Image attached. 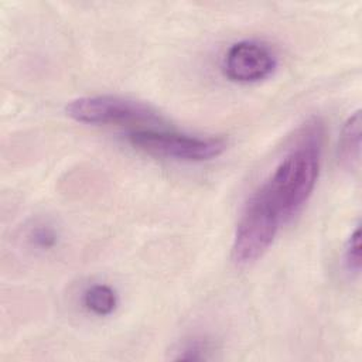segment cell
I'll return each mask as SVG.
<instances>
[{"instance_id": "cell-1", "label": "cell", "mask_w": 362, "mask_h": 362, "mask_svg": "<svg viewBox=\"0 0 362 362\" xmlns=\"http://www.w3.org/2000/svg\"><path fill=\"white\" fill-rule=\"evenodd\" d=\"M322 143L324 123L318 117L307 120L294 144L256 189L283 223L304 206L314 191L321 168Z\"/></svg>"}, {"instance_id": "cell-2", "label": "cell", "mask_w": 362, "mask_h": 362, "mask_svg": "<svg viewBox=\"0 0 362 362\" xmlns=\"http://www.w3.org/2000/svg\"><path fill=\"white\" fill-rule=\"evenodd\" d=\"M65 112L75 122L95 126H141V129H157L163 123L161 115L150 105L115 95L76 98L66 105Z\"/></svg>"}, {"instance_id": "cell-3", "label": "cell", "mask_w": 362, "mask_h": 362, "mask_svg": "<svg viewBox=\"0 0 362 362\" xmlns=\"http://www.w3.org/2000/svg\"><path fill=\"white\" fill-rule=\"evenodd\" d=\"M129 143L150 156L187 161L201 163L216 158L228 146L223 137L215 136H194L165 129H133L127 134Z\"/></svg>"}, {"instance_id": "cell-4", "label": "cell", "mask_w": 362, "mask_h": 362, "mask_svg": "<svg viewBox=\"0 0 362 362\" xmlns=\"http://www.w3.org/2000/svg\"><path fill=\"white\" fill-rule=\"evenodd\" d=\"M281 223L279 215L255 191L245 204L235 229L232 260L246 266L260 259L272 246Z\"/></svg>"}, {"instance_id": "cell-5", "label": "cell", "mask_w": 362, "mask_h": 362, "mask_svg": "<svg viewBox=\"0 0 362 362\" xmlns=\"http://www.w3.org/2000/svg\"><path fill=\"white\" fill-rule=\"evenodd\" d=\"M277 66L273 48L259 40H242L232 44L223 55V75L238 83H256L269 78Z\"/></svg>"}, {"instance_id": "cell-6", "label": "cell", "mask_w": 362, "mask_h": 362, "mask_svg": "<svg viewBox=\"0 0 362 362\" xmlns=\"http://www.w3.org/2000/svg\"><path fill=\"white\" fill-rule=\"evenodd\" d=\"M361 158V112H354L342 126L338 141V160L345 168H355Z\"/></svg>"}, {"instance_id": "cell-7", "label": "cell", "mask_w": 362, "mask_h": 362, "mask_svg": "<svg viewBox=\"0 0 362 362\" xmlns=\"http://www.w3.org/2000/svg\"><path fill=\"white\" fill-rule=\"evenodd\" d=\"M82 301L89 313L105 317L116 310L117 294L107 284H92L85 290Z\"/></svg>"}, {"instance_id": "cell-8", "label": "cell", "mask_w": 362, "mask_h": 362, "mask_svg": "<svg viewBox=\"0 0 362 362\" xmlns=\"http://www.w3.org/2000/svg\"><path fill=\"white\" fill-rule=\"evenodd\" d=\"M344 264L351 274H359L361 272V228L356 226L349 235L345 250H344Z\"/></svg>"}, {"instance_id": "cell-9", "label": "cell", "mask_w": 362, "mask_h": 362, "mask_svg": "<svg viewBox=\"0 0 362 362\" xmlns=\"http://www.w3.org/2000/svg\"><path fill=\"white\" fill-rule=\"evenodd\" d=\"M31 243L40 249H51L57 245L58 235L55 229L49 225H35L28 235Z\"/></svg>"}, {"instance_id": "cell-10", "label": "cell", "mask_w": 362, "mask_h": 362, "mask_svg": "<svg viewBox=\"0 0 362 362\" xmlns=\"http://www.w3.org/2000/svg\"><path fill=\"white\" fill-rule=\"evenodd\" d=\"M180 354L177 359H206V352L211 351L209 342L204 338H191L182 344L178 349Z\"/></svg>"}]
</instances>
